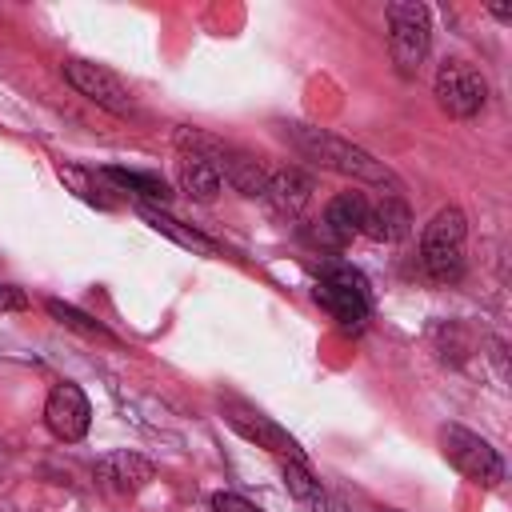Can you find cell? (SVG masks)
<instances>
[{
	"label": "cell",
	"mask_w": 512,
	"mask_h": 512,
	"mask_svg": "<svg viewBox=\"0 0 512 512\" xmlns=\"http://www.w3.org/2000/svg\"><path fill=\"white\" fill-rule=\"evenodd\" d=\"M284 136L292 140V148H296L304 160H312V164H320V168H328V172H336V176H352V180L388 188L392 196L400 192V180L392 176V168H388L384 160H376L372 152H364L360 144H352V140H344V136H336V132H328V128L284 124Z\"/></svg>",
	"instance_id": "cell-1"
},
{
	"label": "cell",
	"mask_w": 512,
	"mask_h": 512,
	"mask_svg": "<svg viewBox=\"0 0 512 512\" xmlns=\"http://www.w3.org/2000/svg\"><path fill=\"white\" fill-rule=\"evenodd\" d=\"M464 240H468V220L460 208H440L428 220L420 240V260L436 284H448L464 272Z\"/></svg>",
	"instance_id": "cell-2"
},
{
	"label": "cell",
	"mask_w": 512,
	"mask_h": 512,
	"mask_svg": "<svg viewBox=\"0 0 512 512\" xmlns=\"http://www.w3.org/2000/svg\"><path fill=\"white\" fill-rule=\"evenodd\" d=\"M312 192H316V184H312V176L300 172V168H280V172H272L268 184H264L268 208H272L276 216H284V220H300L304 208L312 204Z\"/></svg>",
	"instance_id": "cell-10"
},
{
	"label": "cell",
	"mask_w": 512,
	"mask_h": 512,
	"mask_svg": "<svg viewBox=\"0 0 512 512\" xmlns=\"http://www.w3.org/2000/svg\"><path fill=\"white\" fill-rule=\"evenodd\" d=\"M212 512H260L252 500L236 496V492H216L212 496Z\"/></svg>",
	"instance_id": "cell-20"
},
{
	"label": "cell",
	"mask_w": 512,
	"mask_h": 512,
	"mask_svg": "<svg viewBox=\"0 0 512 512\" xmlns=\"http://www.w3.org/2000/svg\"><path fill=\"white\" fill-rule=\"evenodd\" d=\"M44 424L56 440H84L88 436V424H92V408H88V396L80 392V384H56L48 392V404H44Z\"/></svg>",
	"instance_id": "cell-8"
},
{
	"label": "cell",
	"mask_w": 512,
	"mask_h": 512,
	"mask_svg": "<svg viewBox=\"0 0 512 512\" xmlns=\"http://www.w3.org/2000/svg\"><path fill=\"white\" fill-rule=\"evenodd\" d=\"M432 92H436V104H440L448 116L468 120V116H476V112L484 108V100H488V80L480 76V68H476L472 60L448 56V60L436 68Z\"/></svg>",
	"instance_id": "cell-5"
},
{
	"label": "cell",
	"mask_w": 512,
	"mask_h": 512,
	"mask_svg": "<svg viewBox=\"0 0 512 512\" xmlns=\"http://www.w3.org/2000/svg\"><path fill=\"white\" fill-rule=\"evenodd\" d=\"M224 420H228L240 436L256 440L260 448H268V452H276V456H284V460H304L300 444H296L280 424H272V420H268V416H260V412L240 408V404H228V408H224Z\"/></svg>",
	"instance_id": "cell-9"
},
{
	"label": "cell",
	"mask_w": 512,
	"mask_h": 512,
	"mask_svg": "<svg viewBox=\"0 0 512 512\" xmlns=\"http://www.w3.org/2000/svg\"><path fill=\"white\" fill-rule=\"evenodd\" d=\"M428 8L424 4H388V52L400 76H416L428 56Z\"/></svg>",
	"instance_id": "cell-4"
},
{
	"label": "cell",
	"mask_w": 512,
	"mask_h": 512,
	"mask_svg": "<svg viewBox=\"0 0 512 512\" xmlns=\"http://www.w3.org/2000/svg\"><path fill=\"white\" fill-rule=\"evenodd\" d=\"M364 236L372 240H404L412 232V212L400 196L384 192L380 200H368V212H364Z\"/></svg>",
	"instance_id": "cell-13"
},
{
	"label": "cell",
	"mask_w": 512,
	"mask_h": 512,
	"mask_svg": "<svg viewBox=\"0 0 512 512\" xmlns=\"http://www.w3.org/2000/svg\"><path fill=\"white\" fill-rule=\"evenodd\" d=\"M64 80H68L80 96H88L92 104L108 108L112 116H132V108H136L128 84H124L116 72H108L104 64H92V60H64Z\"/></svg>",
	"instance_id": "cell-7"
},
{
	"label": "cell",
	"mask_w": 512,
	"mask_h": 512,
	"mask_svg": "<svg viewBox=\"0 0 512 512\" xmlns=\"http://www.w3.org/2000/svg\"><path fill=\"white\" fill-rule=\"evenodd\" d=\"M364 212H368V196L364 192H340V196H332L328 208H324V216H320V236L328 244H348L352 236H360Z\"/></svg>",
	"instance_id": "cell-12"
},
{
	"label": "cell",
	"mask_w": 512,
	"mask_h": 512,
	"mask_svg": "<svg viewBox=\"0 0 512 512\" xmlns=\"http://www.w3.org/2000/svg\"><path fill=\"white\" fill-rule=\"evenodd\" d=\"M100 180H112L116 188H128V192H136V196H140V200H148L152 208L172 200L168 184H164L160 176H152V172H132V168H104V172H100Z\"/></svg>",
	"instance_id": "cell-15"
},
{
	"label": "cell",
	"mask_w": 512,
	"mask_h": 512,
	"mask_svg": "<svg viewBox=\"0 0 512 512\" xmlns=\"http://www.w3.org/2000/svg\"><path fill=\"white\" fill-rule=\"evenodd\" d=\"M316 304H324L328 316L340 320V328H360L368 320L372 292L352 264H328L316 280Z\"/></svg>",
	"instance_id": "cell-3"
},
{
	"label": "cell",
	"mask_w": 512,
	"mask_h": 512,
	"mask_svg": "<svg viewBox=\"0 0 512 512\" xmlns=\"http://www.w3.org/2000/svg\"><path fill=\"white\" fill-rule=\"evenodd\" d=\"M24 308H28V296L16 284H0V312H24Z\"/></svg>",
	"instance_id": "cell-21"
},
{
	"label": "cell",
	"mask_w": 512,
	"mask_h": 512,
	"mask_svg": "<svg viewBox=\"0 0 512 512\" xmlns=\"http://www.w3.org/2000/svg\"><path fill=\"white\" fill-rule=\"evenodd\" d=\"M440 452H444V460H448L456 472H464L468 480H480V484H488V488L504 480V464H500L496 448H492L484 436H476V432H468V428H460V424H444V428H440Z\"/></svg>",
	"instance_id": "cell-6"
},
{
	"label": "cell",
	"mask_w": 512,
	"mask_h": 512,
	"mask_svg": "<svg viewBox=\"0 0 512 512\" xmlns=\"http://www.w3.org/2000/svg\"><path fill=\"white\" fill-rule=\"evenodd\" d=\"M176 180H180V192L192 196L196 204H212L216 192H220V172H216V164H208V160L196 156V152H180V160H176Z\"/></svg>",
	"instance_id": "cell-14"
},
{
	"label": "cell",
	"mask_w": 512,
	"mask_h": 512,
	"mask_svg": "<svg viewBox=\"0 0 512 512\" xmlns=\"http://www.w3.org/2000/svg\"><path fill=\"white\" fill-rule=\"evenodd\" d=\"M60 180L72 184L80 200H88V204H96V208H112V196H104V188H100V172L92 176V172L68 164V168H60Z\"/></svg>",
	"instance_id": "cell-18"
},
{
	"label": "cell",
	"mask_w": 512,
	"mask_h": 512,
	"mask_svg": "<svg viewBox=\"0 0 512 512\" xmlns=\"http://www.w3.org/2000/svg\"><path fill=\"white\" fill-rule=\"evenodd\" d=\"M140 216H144V220H148L156 232L172 236L176 244H184V248H192V252H208V256L216 252V244H212V240H204L196 228H184L176 216H168V212H160V208H152V204H144V208H140Z\"/></svg>",
	"instance_id": "cell-17"
},
{
	"label": "cell",
	"mask_w": 512,
	"mask_h": 512,
	"mask_svg": "<svg viewBox=\"0 0 512 512\" xmlns=\"http://www.w3.org/2000/svg\"><path fill=\"white\" fill-rule=\"evenodd\" d=\"M48 312L64 324V328H76V332H84V336H96V340H112V332L100 324V320H92V316H84L80 308H72V304H60V300H48Z\"/></svg>",
	"instance_id": "cell-19"
},
{
	"label": "cell",
	"mask_w": 512,
	"mask_h": 512,
	"mask_svg": "<svg viewBox=\"0 0 512 512\" xmlns=\"http://www.w3.org/2000/svg\"><path fill=\"white\" fill-rule=\"evenodd\" d=\"M284 484H288V492H292V500H296L300 508H308V512H320V508H324V488H320V480L308 472L304 460H284Z\"/></svg>",
	"instance_id": "cell-16"
},
{
	"label": "cell",
	"mask_w": 512,
	"mask_h": 512,
	"mask_svg": "<svg viewBox=\"0 0 512 512\" xmlns=\"http://www.w3.org/2000/svg\"><path fill=\"white\" fill-rule=\"evenodd\" d=\"M152 476H156L152 460H144V456H136V452H108V456L96 460V480H100V488H108V492H116V496L140 492Z\"/></svg>",
	"instance_id": "cell-11"
}]
</instances>
